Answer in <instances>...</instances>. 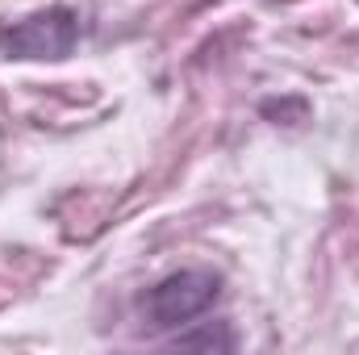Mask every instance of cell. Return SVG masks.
Returning <instances> with one entry per match:
<instances>
[{"label": "cell", "mask_w": 359, "mask_h": 355, "mask_svg": "<svg viewBox=\"0 0 359 355\" xmlns=\"http://www.w3.org/2000/svg\"><path fill=\"white\" fill-rule=\"evenodd\" d=\"M80 42V13L67 4H50L42 13H29L25 21H13L0 29V55L4 59H67Z\"/></svg>", "instance_id": "cell-2"}, {"label": "cell", "mask_w": 359, "mask_h": 355, "mask_svg": "<svg viewBox=\"0 0 359 355\" xmlns=\"http://www.w3.org/2000/svg\"><path fill=\"white\" fill-rule=\"evenodd\" d=\"M176 347L192 351V347H205V351H234L238 339L226 330V326H205V330H192V335H176Z\"/></svg>", "instance_id": "cell-3"}, {"label": "cell", "mask_w": 359, "mask_h": 355, "mask_svg": "<svg viewBox=\"0 0 359 355\" xmlns=\"http://www.w3.org/2000/svg\"><path fill=\"white\" fill-rule=\"evenodd\" d=\"M222 297V276L209 267H184L163 276L147 297H142V314L151 330H180L188 322H196L205 309H213V301Z\"/></svg>", "instance_id": "cell-1"}]
</instances>
